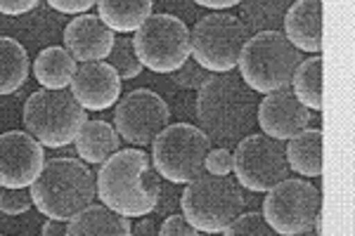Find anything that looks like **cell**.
Returning <instances> with one entry per match:
<instances>
[{
    "label": "cell",
    "instance_id": "cell-33",
    "mask_svg": "<svg viewBox=\"0 0 355 236\" xmlns=\"http://www.w3.org/2000/svg\"><path fill=\"white\" fill-rule=\"evenodd\" d=\"M38 0H0V15L5 17H19L31 10H36Z\"/></svg>",
    "mask_w": 355,
    "mask_h": 236
},
{
    "label": "cell",
    "instance_id": "cell-9",
    "mask_svg": "<svg viewBox=\"0 0 355 236\" xmlns=\"http://www.w3.org/2000/svg\"><path fill=\"white\" fill-rule=\"evenodd\" d=\"M320 212H322L320 189L306 180L284 177L272 189H268L263 201V217L275 234L282 236L315 232Z\"/></svg>",
    "mask_w": 355,
    "mask_h": 236
},
{
    "label": "cell",
    "instance_id": "cell-19",
    "mask_svg": "<svg viewBox=\"0 0 355 236\" xmlns=\"http://www.w3.org/2000/svg\"><path fill=\"white\" fill-rule=\"evenodd\" d=\"M73 145H76V154L85 163L102 165L107 158L119 152L121 137H119L116 128L112 123H107V120H85Z\"/></svg>",
    "mask_w": 355,
    "mask_h": 236
},
{
    "label": "cell",
    "instance_id": "cell-14",
    "mask_svg": "<svg viewBox=\"0 0 355 236\" xmlns=\"http://www.w3.org/2000/svg\"><path fill=\"white\" fill-rule=\"evenodd\" d=\"M311 109L296 100L289 88L268 92L256 107V123L261 125L263 135L272 140L287 142L311 125Z\"/></svg>",
    "mask_w": 355,
    "mask_h": 236
},
{
    "label": "cell",
    "instance_id": "cell-6",
    "mask_svg": "<svg viewBox=\"0 0 355 236\" xmlns=\"http://www.w3.org/2000/svg\"><path fill=\"white\" fill-rule=\"evenodd\" d=\"M88 120L85 109L71 95V90L41 88L28 95L24 105V128L43 147L62 149L76 140L81 125Z\"/></svg>",
    "mask_w": 355,
    "mask_h": 236
},
{
    "label": "cell",
    "instance_id": "cell-13",
    "mask_svg": "<svg viewBox=\"0 0 355 236\" xmlns=\"http://www.w3.org/2000/svg\"><path fill=\"white\" fill-rule=\"evenodd\" d=\"M43 145L28 132L8 130L0 135V187H31L43 170Z\"/></svg>",
    "mask_w": 355,
    "mask_h": 236
},
{
    "label": "cell",
    "instance_id": "cell-34",
    "mask_svg": "<svg viewBox=\"0 0 355 236\" xmlns=\"http://www.w3.org/2000/svg\"><path fill=\"white\" fill-rule=\"evenodd\" d=\"M192 3L199 5V8H209V10H216V12H220V10L237 8L242 0H192Z\"/></svg>",
    "mask_w": 355,
    "mask_h": 236
},
{
    "label": "cell",
    "instance_id": "cell-3",
    "mask_svg": "<svg viewBox=\"0 0 355 236\" xmlns=\"http://www.w3.org/2000/svg\"><path fill=\"white\" fill-rule=\"evenodd\" d=\"M33 208L45 217L69 222L76 212L95 201L97 184L85 161L57 156L43 163L31 187Z\"/></svg>",
    "mask_w": 355,
    "mask_h": 236
},
{
    "label": "cell",
    "instance_id": "cell-17",
    "mask_svg": "<svg viewBox=\"0 0 355 236\" xmlns=\"http://www.w3.org/2000/svg\"><path fill=\"white\" fill-rule=\"evenodd\" d=\"M284 36L299 53L322 50V0H294L284 15Z\"/></svg>",
    "mask_w": 355,
    "mask_h": 236
},
{
    "label": "cell",
    "instance_id": "cell-2",
    "mask_svg": "<svg viewBox=\"0 0 355 236\" xmlns=\"http://www.w3.org/2000/svg\"><path fill=\"white\" fill-rule=\"evenodd\" d=\"M97 197L125 217H145L159 208L162 175L142 149H119L97 170Z\"/></svg>",
    "mask_w": 355,
    "mask_h": 236
},
{
    "label": "cell",
    "instance_id": "cell-8",
    "mask_svg": "<svg viewBox=\"0 0 355 236\" xmlns=\"http://www.w3.org/2000/svg\"><path fill=\"white\" fill-rule=\"evenodd\" d=\"M249 31L242 19L227 12H211L199 17L190 33V55L197 64L211 73H227L237 69L239 55Z\"/></svg>",
    "mask_w": 355,
    "mask_h": 236
},
{
    "label": "cell",
    "instance_id": "cell-31",
    "mask_svg": "<svg viewBox=\"0 0 355 236\" xmlns=\"http://www.w3.org/2000/svg\"><path fill=\"white\" fill-rule=\"evenodd\" d=\"M157 234L162 236H197L199 232L187 222V217L182 215H168L166 220L162 222V227L157 229Z\"/></svg>",
    "mask_w": 355,
    "mask_h": 236
},
{
    "label": "cell",
    "instance_id": "cell-36",
    "mask_svg": "<svg viewBox=\"0 0 355 236\" xmlns=\"http://www.w3.org/2000/svg\"><path fill=\"white\" fill-rule=\"evenodd\" d=\"M157 224H154L152 220H140L133 227V234H137V236H145V234H157Z\"/></svg>",
    "mask_w": 355,
    "mask_h": 236
},
{
    "label": "cell",
    "instance_id": "cell-26",
    "mask_svg": "<svg viewBox=\"0 0 355 236\" xmlns=\"http://www.w3.org/2000/svg\"><path fill=\"white\" fill-rule=\"evenodd\" d=\"M110 64L119 71L121 80H133V78L140 76L142 69H145L140 64V60H137V55H135L133 38L125 36V33L114 40V48L110 53Z\"/></svg>",
    "mask_w": 355,
    "mask_h": 236
},
{
    "label": "cell",
    "instance_id": "cell-5",
    "mask_svg": "<svg viewBox=\"0 0 355 236\" xmlns=\"http://www.w3.org/2000/svg\"><path fill=\"white\" fill-rule=\"evenodd\" d=\"M180 210L199 234H223L244 210V194L230 175H204L185 184L180 194Z\"/></svg>",
    "mask_w": 355,
    "mask_h": 236
},
{
    "label": "cell",
    "instance_id": "cell-25",
    "mask_svg": "<svg viewBox=\"0 0 355 236\" xmlns=\"http://www.w3.org/2000/svg\"><path fill=\"white\" fill-rule=\"evenodd\" d=\"M291 92L311 111H322V57L301 60L291 76Z\"/></svg>",
    "mask_w": 355,
    "mask_h": 236
},
{
    "label": "cell",
    "instance_id": "cell-11",
    "mask_svg": "<svg viewBox=\"0 0 355 236\" xmlns=\"http://www.w3.org/2000/svg\"><path fill=\"white\" fill-rule=\"evenodd\" d=\"M234 158V177L239 187L249 189L254 194H266L277 182L289 177V163L284 142L272 140L263 135H246L237 142V149L232 154Z\"/></svg>",
    "mask_w": 355,
    "mask_h": 236
},
{
    "label": "cell",
    "instance_id": "cell-35",
    "mask_svg": "<svg viewBox=\"0 0 355 236\" xmlns=\"http://www.w3.org/2000/svg\"><path fill=\"white\" fill-rule=\"evenodd\" d=\"M43 236H64L67 234V222L64 220H55V217H48V222H43L41 227Z\"/></svg>",
    "mask_w": 355,
    "mask_h": 236
},
{
    "label": "cell",
    "instance_id": "cell-32",
    "mask_svg": "<svg viewBox=\"0 0 355 236\" xmlns=\"http://www.w3.org/2000/svg\"><path fill=\"white\" fill-rule=\"evenodd\" d=\"M97 0H48V5L62 15H83L88 12Z\"/></svg>",
    "mask_w": 355,
    "mask_h": 236
},
{
    "label": "cell",
    "instance_id": "cell-22",
    "mask_svg": "<svg viewBox=\"0 0 355 236\" xmlns=\"http://www.w3.org/2000/svg\"><path fill=\"white\" fill-rule=\"evenodd\" d=\"M76 60L71 57L67 48L60 45H50L38 53L36 62H33V78L50 90H62L71 85V78L76 73Z\"/></svg>",
    "mask_w": 355,
    "mask_h": 236
},
{
    "label": "cell",
    "instance_id": "cell-21",
    "mask_svg": "<svg viewBox=\"0 0 355 236\" xmlns=\"http://www.w3.org/2000/svg\"><path fill=\"white\" fill-rule=\"evenodd\" d=\"M95 5L97 17L116 33L137 31L154 10V0H97Z\"/></svg>",
    "mask_w": 355,
    "mask_h": 236
},
{
    "label": "cell",
    "instance_id": "cell-20",
    "mask_svg": "<svg viewBox=\"0 0 355 236\" xmlns=\"http://www.w3.org/2000/svg\"><path fill=\"white\" fill-rule=\"evenodd\" d=\"M287 163L291 172L301 177H320L322 175V130L303 128L299 135L287 140Z\"/></svg>",
    "mask_w": 355,
    "mask_h": 236
},
{
    "label": "cell",
    "instance_id": "cell-16",
    "mask_svg": "<svg viewBox=\"0 0 355 236\" xmlns=\"http://www.w3.org/2000/svg\"><path fill=\"white\" fill-rule=\"evenodd\" d=\"M114 31L100 17L95 15H76L64 28V48L71 53L76 62H102L107 60L114 48Z\"/></svg>",
    "mask_w": 355,
    "mask_h": 236
},
{
    "label": "cell",
    "instance_id": "cell-23",
    "mask_svg": "<svg viewBox=\"0 0 355 236\" xmlns=\"http://www.w3.org/2000/svg\"><path fill=\"white\" fill-rule=\"evenodd\" d=\"M31 62L19 40L0 36V95H12L26 83Z\"/></svg>",
    "mask_w": 355,
    "mask_h": 236
},
{
    "label": "cell",
    "instance_id": "cell-7",
    "mask_svg": "<svg viewBox=\"0 0 355 236\" xmlns=\"http://www.w3.org/2000/svg\"><path fill=\"white\" fill-rule=\"evenodd\" d=\"M211 149L206 132L190 123H168L152 140V165L164 180L187 184L204 175V161Z\"/></svg>",
    "mask_w": 355,
    "mask_h": 236
},
{
    "label": "cell",
    "instance_id": "cell-28",
    "mask_svg": "<svg viewBox=\"0 0 355 236\" xmlns=\"http://www.w3.org/2000/svg\"><path fill=\"white\" fill-rule=\"evenodd\" d=\"M33 208V197L31 189H10L0 187V212L5 215H24Z\"/></svg>",
    "mask_w": 355,
    "mask_h": 236
},
{
    "label": "cell",
    "instance_id": "cell-12",
    "mask_svg": "<svg viewBox=\"0 0 355 236\" xmlns=\"http://www.w3.org/2000/svg\"><path fill=\"white\" fill-rule=\"evenodd\" d=\"M171 123V109L162 95L140 88L121 97L114 109V128L133 147L152 145L154 137Z\"/></svg>",
    "mask_w": 355,
    "mask_h": 236
},
{
    "label": "cell",
    "instance_id": "cell-30",
    "mask_svg": "<svg viewBox=\"0 0 355 236\" xmlns=\"http://www.w3.org/2000/svg\"><path fill=\"white\" fill-rule=\"evenodd\" d=\"M204 168L209 175H230L232 168H234V158H232V152L227 147H211L209 154H206V161H204Z\"/></svg>",
    "mask_w": 355,
    "mask_h": 236
},
{
    "label": "cell",
    "instance_id": "cell-27",
    "mask_svg": "<svg viewBox=\"0 0 355 236\" xmlns=\"http://www.w3.org/2000/svg\"><path fill=\"white\" fill-rule=\"evenodd\" d=\"M225 236H272L275 232L270 229V224L266 222L263 212H239L234 220L227 224Z\"/></svg>",
    "mask_w": 355,
    "mask_h": 236
},
{
    "label": "cell",
    "instance_id": "cell-10",
    "mask_svg": "<svg viewBox=\"0 0 355 236\" xmlns=\"http://www.w3.org/2000/svg\"><path fill=\"white\" fill-rule=\"evenodd\" d=\"M140 64L154 73H173L190 60V28L171 12L150 15L133 36Z\"/></svg>",
    "mask_w": 355,
    "mask_h": 236
},
{
    "label": "cell",
    "instance_id": "cell-18",
    "mask_svg": "<svg viewBox=\"0 0 355 236\" xmlns=\"http://www.w3.org/2000/svg\"><path fill=\"white\" fill-rule=\"evenodd\" d=\"M67 234L69 236H130L133 234V224L130 217L121 215V212L112 210L105 203H90L85 206L81 212L71 217L67 222Z\"/></svg>",
    "mask_w": 355,
    "mask_h": 236
},
{
    "label": "cell",
    "instance_id": "cell-1",
    "mask_svg": "<svg viewBox=\"0 0 355 236\" xmlns=\"http://www.w3.org/2000/svg\"><path fill=\"white\" fill-rule=\"evenodd\" d=\"M197 120L211 145L232 147L256 125V92L237 73H211L197 90Z\"/></svg>",
    "mask_w": 355,
    "mask_h": 236
},
{
    "label": "cell",
    "instance_id": "cell-24",
    "mask_svg": "<svg viewBox=\"0 0 355 236\" xmlns=\"http://www.w3.org/2000/svg\"><path fill=\"white\" fill-rule=\"evenodd\" d=\"M291 0H242L239 12H242V24L246 31L261 33V31H279L284 24Z\"/></svg>",
    "mask_w": 355,
    "mask_h": 236
},
{
    "label": "cell",
    "instance_id": "cell-4",
    "mask_svg": "<svg viewBox=\"0 0 355 236\" xmlns=\"http://www.w3.org/2000/svg\"><path fill=\"white\" fill-rule=\"evenodd\" d=\"M301 60V53L282 31L251 33L237 62L239 78L256 95H268V92L289 88Z\"/></svg>",
    "mask_w": 355,
    "mask_h": 236
},
{
    "label": "cell",
    "instance_id": "cell-15",
    "mask_svg": "<svg viewBox=\"0 0 355 236\" xmlns=\"http://www.w3.org/2000/svg\"><path fill=\"white\" fill-rule=\"evenodd\" d=\"M71 95L85 111H105L121 97V76L110 62H83L71 78Z\"/></svg>",
    "mask_w": 355,
    "mask_h": 236
},
{
    "label": "cell",
    "instance_id": "cell-29",
    "mask_svg": "<svg viewBox=\"0 0 355 236\" xmlns=\"http://www.w3.org/2000/svg\"><path fill=\"white\" fill-rule=\"evenodd\" d=\"M168 76L178 85V88H182V90H199L206 83V80H209L211 71H206L202 64H197V62H194L192 57H190L185 64H182L180 69H175L173 73H168Z\"/></svg>",
    "mask_w": 355,
    "mask_h": 236
}]
</instances>
